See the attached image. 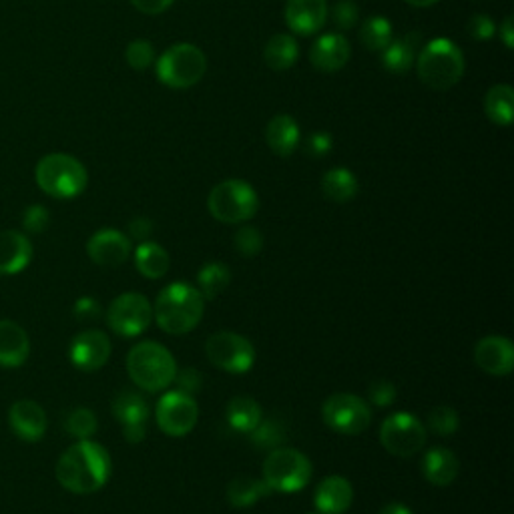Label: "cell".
I'll return each instance as SVG.
<instances>
[{"instance_id":"34","label":"cell","mask_w":514,"mask_h":514,"mask_svg":"<svg viewBox=\"0 0 514 514\" xmlns=\"http://www.w3.org/2000/svg\"><path fill=\"white\" fill-rule=\"evenodd\" d=\"M360 41L368 51H384L392 43V25L384 17H370L360 29Z\"/></svg>"},{"instance_id":"52","label":"cell","mask_w":514,"mask_h":514,"mask_svg":"<svg viewBox=\"0 0 514 514\" xmlns=\"http://www.w3.org/2000/svg\"><path fill=\"white\" fill-rule=\"evenodd\" d=\"M408 5H412V7H420V9H424V7H432V5H436L438 0H406Z\"/></svg>"},{"instance_id":"21","label":"cell","mask_w":514,"mask_h":514,"mask_svg":"<svg viewBox=\"0 0 514 514\" xmlns=\"http://www.w3.org/2000/svg\"><path fill=\"white\" fill-rule=\"evenodd\" d=\"M31 340L23 326L11 320H0V366L19 368L29 360Z\"/></svg>"},{"instance_id":"19","label":"cell","mask_w":514,"mask_h":514,"mask_svg":"<svg viewBox=\"0 0 514 514\" xmlns=\"http://www.w3.org/2000/svg\"><path fill=\"white\" fill-rule=\"evenodd\" d=\"M9 424L21 440L37 442L45 436L49 420L43 406L33 400H19L9 410Z\"/></svg>"},{"instance_id":"5","label":"cell","mask_w":514,"mask_h":514,"mask_svg":"<svg viewBox=\"0 0 514 514\" xmlns=\"http://www.w3.org/2000/svg\"><path fill=\"white\" fill-rule=\"evenodd\" d=\"M464 75V55L448 39L428 43L418 55V77L434 91H448Z\"/></svg>"},{"instance_id":"50","label":"cell","mask_w":514,"mask_h":514,"mask_svg":"<svg viewBox=\"0 0 514 514\" xmlns=\"http://www.w3.org/2000/svg\"><path fill=\"white\" fill-rule=\"evenodd\" d=\"M500 39L504 41L506 49L514 47V27H512V17H506L502 27H500Z\"/></svg>"},{"instance_id":"13","label":"cell","mask_w":514,"mask_h":514,"mask_svg":"<svg viewBox=\"0 0 514 514\" xmlns=\"http://www.w3.org/2000/svg\"><path fill=\"white\" fill-rule=\"evenodd\" d=\"M199 418V406L191 394L181 390L165 392L155 406L157 426L173 438L187 436Z\"/></svg>"},{"instance_id":"10","label":"cell","mask_w":514,"mask_h":514,"mask_svg":"<svg viewBox=\"0 0 514 514\" xmlns=\"http://www.w3.org/2000/svg\"><path fill=\"white\" fill-rule=\"evenodd\" d=\"M426 426L412 414L398 412L388 416L380 426V442L392 456L410 458L426 444Z\"/></svg>"},{"instance_id":"3","label":"cell","mask_w":514,"mask_h":514,"mask_svg":"<svg viewBox=\"0 0 514 514\" xmlns=\"http://www.w3.org/2000/svg\"><path fill=\"white\" fill-rule=\"evenodd\" d=\"M127 372L141 390L161 392L175 382L177 362L165 346L141 342L127 354Z\"/></svg>"},{"instance_id":"43","label":"cell","mask_w":514,"mask_h":514,"mask_svg":"<svg viewBox=\"0 0 514 514\" xmlns=\"http://www.w3.org/2000/svg\"><path fill=\"white\" fill-rule=\"evenodd\" d=\"M332 137L330 133H324V131H318V133H312L308 139H306V145H304V151L308 157L312 159H322L326 157L330 151H332Z\"/></svg>"},{"instance_id":"18","label":"cell","mask_w":514,"mask_h":514,"mask_svg":"<svg viewBox=\"0 0 514 514\" xmlns=\"http://www.w3.org/2000/svg\"><path fill=\"white\" fill-rule=\"evenodd\" d=\"M33 243L21 231H0V276H15L29 268Z\"/></svg>"},{"instance_id":"33","label":"cell","mask_w":514,"mask_h":514,"mask_svg":"<svg viewBox=\"0 0 514 514\" xmlns=\"http://www.w3.org/2000/svg\"><path fill=\"white\" fill-rule=\"evenodd\" d=\"M113 414L115 418L125 426V424H137V422H147L149 420V404L139 392L125 390L113 400Z\"/></svg>"},{"instance_id":"9","label":"cell","mask_w":514,"mask_h":514,"mask_svg":"<svg viewBox=\"0 0 514 514\" xmlns=\"http://www.w3.org/2000/svg\"><path fill=\"white\" fill-rule=\"evenodd\" d=\"M322 418L330 430L346 436H356L370 426L372 412L366 400H362L360 396L340 392L332 394L324 402Z\"/></svg>"},{"instance_id":"27","label":"cell","mask_w":514,"mask_h":514,"mask_svg":"<svg viewBox=\"0 0 514 514\" xmlns=\"http://www.w3.org/2000/svg\"><path fill=\"white\" fill-rule=\"evenodd\" d=\"M420 43L418 33H410L400 41H392L384 51H382V65L394 75L408 73L410 67L414 65L416 59V47Z\"/></svg>"},{"instance_id":"17","label":"cell","mask_w":514,"mask_h":514,"mask_svg":"<svg viewBox=\"0 0 514 514\" xmlns=\"http://www.w3.org/2000/svg\"><path fill=\"white\" fill-rule=\"evenodd\" d=\"M328 21L326 0H288L286 23L296 35H316Z\"/></svg>"},{"instance_id":"8","label":"cell","mask_w":514,"mask_h":514,"mask_svg":"<svg viewBox=\"0 0 514 514\" xmlns=\"http://www.w3.org/2000/svg\"><path fill=\"white\" fill-rule=\"evenodd\" d=\"M207 69L205 55L195 45H173L157 61V77L171 89H189L197 85Z\"/></svg>"},{"instance_id":"22","label":"cell","mask_w":514,"mask_h":514,"mask_svg":"<svg viewBox=\"0 0 514 514\" xmlns=\"http://www.w3.org/2000/svg\"><path fill=\"white\" fill-rule=\"evenodd\" d=\"M310 61L318 71H324V73H334L344 69L346 63L350 61L348 39L338 33L320 37L310 51Z\"/></svg>"},{"instance_id":"20","label":"cell","mask_w":514,"mask_h":514,"mask_svg":"<svg viewBox=\"0 0 514 514\" xmlns=\"http://www.w3.org/2000/svg\"><path fill=\"white\" fill-rule=\"evenodd\" d=\"M354 502V486L340 474L326 476L314 494V504L320 514H344Z\"/></svg>"},{"instance_id":"2","label":"cell","mask_w":514,"mask_h":514,"mask_svg":"<svg viewBox=\"0 0 514 514\" xmlns=\"http://www.w3.org/2000/svg\"><path fill=\"white\" fill-rule=\"evenodd\" d=\"M205 312V298L197 288L175 282L163 288L153 306V318L157 326L173 336H183L195 330Z\"/></svg>"},{"instance_id":"29","label":"cell","mask_w":514,"mask_h":514,"mask_svg":"<svg viewBox=\"0 0 514 514\" xmlns=\"http://www.w3.org/2000/svg\"><path fill=\"white\" fill-rule=\"evenodd\" d=\"M484 111L486 117L500 125L508 127L514 119V91L508 85H496L486 93L484 99Z\"/></svg>"},{"instance_id":"15","label":"cell","mask_w":514,"mask_h":514,"mask_svg":"<svg viewBox=\"0 0 514 514\" xmlns=\"http://www.w3.org/2000/svg\"><path fill=\"white\" fill-rule=\"evenodd\" d=\"M87 253L97 266L117 268L131 255V239L119 229H101L87 241Z\"/></svg>"},{"instance_id":"44","label":"cell","mask_w":514,"mask_h":514,"mask_svg":"<svg viewBox=\"0 0 514 514\" xmlns=\"http://www.w3.org/2000/svg\"><path fill=\"white\" fill-rule=\"evenodd\" d=\"M466 29H468V35L476 41H488L494 37V23L488 15H474L468 21Z\"/></svg>"},{"instance_id":"40","label":"cell","mask_w":514,"mask_h":514,"mask_svg":"<svg viewBox=\"0 0 514 514\" xmlns=\"http://www.w3.org/2000/svg\"><path fill=\"white\" fill-rule=\"evenodd\" d=\"M358 5L354 0H338L332 9V21L338 29L348 31L358 23Z\"/></svg>"},{"instance_id":"39","label":"cell","mask_w":514,"mask_h":514,"mask_svg":"<svg viewBox=\"0 0 514 514\" xmlns=\"http://www.w3.org/2000/svg\"><path fill=\"white\" fill-rule=\"evenodd\" d=\"M125 59H127L129 67H133L137 71H145L155 61V49L149 41H133L125 51Z\"/></svg>"},{"instance_id":"24","label":"cell","mask_w":514,"mask_h":514,"mask_svg":"<svg viewBox=\"0 0 514 514\" xmlns=\"http://www.w3.org/2000/svg\"><path fill=\"white\" fill-rule=\"evenodd\" d=\"M266 139L276 155L290 157L300 145V127L290 115H278L268 123Z\"/></svg>"},{"instance_id":"36","label":"cell","mask_w":514,"mask_h":514,"mask_svg":"<svg viewBox=\"0 0 514 514\" xmlns=\"http://www.w3.org/2000/svg\"><path fill=\"white\" fill-rule=\"evenodd\" d=\"M65 428L71 436L79 440H87L97 432V416L89 408H75L69 412L65 420Z\"/></svg>"},{"instance_id":"35","label":"cell","mask_w":514,"mask_h":514,"mask_svg":"<svg viewBox=\"0 0 514 514\" xmlns=\"http://www.w3.org/2000/svg\"><path fill=\"white\" fill-rule=\"evenodd\" d=\"M249 438H251L253 446H257V448L274 450L286 440V428L278 420L262 418V422L249 432Z\"/></svg>"},{"instance_id":"12","label":"cell","mask_w":514,"mask_h":514,"mask_svg":"<svg viewBox=\"0 0 514 514\" xmlns=\"http://www.w3.org/2000/svg\"><path fill=\"white\" fill-rule=\"evenodd\" d=\"M153 322V306L149 300L137 292L121 294L113 300L107 310V324L109 328L123 336L135 338L141 336Z\"/></svg>"},{"instance_id":"1","label":"cell","mask_w":514,"mask_h":514,"mask_svg":"<svg viewBox=\"0 0 514 514\" xmlns=\"http://www.w3.org/2000/svg\"><path fill=\"white\" fill-rule=\"evenodd\" d=\"M111 470L113 462L107 448L87 438L63 452L57 462V480L73 494H93L109 482Z\"/></svg>"},{"instance_id":"47","label":"cell","mask_w":514,"mask_h":514,"mask_svg":"<svg viewBox=\"0 0 514 514\" xmlns=\"http://www.w3.org/2000/svg\"><path fill=\"white\" fill-rule=\"evenodd\" d=\"M131 3L143 15H161L173 5V0H131Z\"/></svg>"},{"instance_id":"46","label":"cell","mask_w":514,"mask_h":514,"mask_svg":"<svg viewBox=\"0 0 514 514\" xmlns=\"http://www.w3.org/2000/svg\"><path fill=\"white\" fill-rule=\"evenodd\" d=\"M175 380L179 384V390L185 392V394H191V396L201 388V374L197 370H191V368L179 372L175 376Z\"/></svg>"},{"instance_id":"11","label":"cell","mask_w":514,"mask_h":514,"mask_svg":"<svg viewBox=\"0 0 514 514\" xmlns=\"http://www.w3.org/2000/svg\"><path fill=\"white\" fill-rule=\"evenodd\" d=\"M209 362L229 374H245L255 364L253 344L235 332H215L205 344Z\"/></svg>"},{"instance_id":"53","label":"cell","mask_w":514,"mask_h":514,"mask_svg":"<svg viewBox=\"0 0 514 514\" xmlns=\"http://www.w3.org/2000/svg\"><path fill=\"white\" fill-rule=\"evenodd\" d=\"M308 514H320V512H318V510H314V512H308Z\"/></svg>"},{"instance_id":"28","label":"cell","mask_w":514,"mask_h":514,"mask_svg":"<svg viewBox=\"0 0 514 514\" xmlns=\"http://www.w3.org/2000/svg\"><path fill=\"white\" fill-rule=\"evenodd\" d=\"M268 494H272V490L264 478L257 480L251 476H237L227 486V500L233 508H251Z\"/></svg>"},{"instance_id":"49","label":"cell","mask_w":514,"mask_h":514,"mask_svg":"<svg viewBox=\"0 0 514 514\" xmlns=\"http://www.w3.org/2000/svg\"><path fill=\"white\" fill-rule=\"evenodd\" d=\"M123 436L129 444H139L147 436V422H137V424H125L123 426Z\"/></svg>"},{"instance_id":"51","label":"cell","mask_w":514,"mask_h":514,"mask_svg":"<svg viewBox=\"0 0 514 514\" xmlns=\"http://www.w3.org/2000/svg\"><path fill=\"white\" fill-rule=\"evenodd\" d=\"M378 514H414L404 502H390L380 508Z\"/></svg>"},{"instance_id":"7","label":"cell","mask_w":514,"mask_h":514,"mask_svg":"<svg viewBox=\"0 0 514 514\" xmlns=\"http://www.w3.org/2000/svg\"><path fill=\"white\" fill-rule=\"evenodd\" d=\"M312 470V462L304 452L278 446L264 462V482L272 492L292 494L308 486Z\"/></svg>"},{"instance_id":"37","label":"cell","mask_w":514,"mask_h":514,"mask_svg":"<svg viewBox=\"0 0 514 514\" xmlns=\"http://www.w3.org/2000/svg\"><path fill=\"white\" fill-rule=\"evenodd\" d=\"M233 243H235V249L245 257H253L264 249L262 231L257 227H251V225H245V227L237 229L235 237H233Z\"/></svg>"},{"instance_id":"31","label":"cell","mask_w":514,"mask_h":514,"mask_svg":"<svg viewBox=\"0 0 514 514\" xmlns=\"http://www.w3.org/2000/svg\"><path fill=\"white\" fill-rule=\"evenodd\" d=\"M300 57V49L294 37L290 35H276L268 41L266 51H264V59L268 63V67H272L274 71H288L296 65Z\"/></svg>"},{"instance_id":"48","label":"cell","mask_w":514,"mask_h":514,"mask_svg":"<svg viewBox=\"0 0 514 514\" xmlns=\"http://www.w3.org/2000/svg\"><path fill=\"white\" fill-rule=\"evenodd\" d=\"M129 233H131L133 239L145 241L153 233V221L147 219V217H137L129 223Z\"/></svg>"},{"instance_id":"45","label":"cell","mask_w":514,"mask_h":514,"mask_svg":"<svg viewBox=\"0 0 514 514\" xmlns=\"http://www.w3.org/2000/svg\"><path fill=\"white\" fill-rule=\"evenodd\" d=\"M73 312H75L77 320L91 322V320H97L101 316V306L95 298H81V300H77Z\"/></svg>"},{"instance_id":"16","label":"cell","mask_w":514,"mask_h":514,"mask_svg":"<svg viewBox=\"0 0 514 514\" xmlns=\"http://www.w3.org/2000/svg\"><path fill=\"white\" fill-rule=\"evenodd\" d=\"M474 362L490 376H508L514 368V346L508 338L486 336L474 346Z\"/></svg>"},{"instance_id":"25","label":"cell","mask_w":514,"mask_h":514,"mask_svg":"<svg viewBox=\"0 0 514 514\" xmlns=\"http://www.w3.org/2000/svg\"><path fill=\"white\" fill-rule=\"evenodd\" d=\"M135 266L139 270L141 276H145L147 280H161L171 266L169 253L153 241H143L137 249H135Z\"/></svg>"},{"instance_id":"38","label":"cell","mask_w":514,"mask_h":514,"mask_svg":"<svg viewBox=\"0 0 514 514\" xmlns=\"http://www.w3.org/2000/svg\"><path fill=\"white\" fill-rule=\"evenodd\" d=\"M428 426L432 432L440 434V436H450L458 430L460 426V418L456 414L454 408L450 406H438L430 412L428 416Z\"/></svg>"},{"instance_id":"4","label":"cell","mask_w":514,"mask_h":514,"mask_svg":"<svg viewBox=\"0 0 514 514\" xmlns=\"http://www.w3.org/2000/svg\"><path fill=\"white\" fill-rule=\"evenodd\" d=\"M37 185L55 199L79 197L89 183L85 165L67 153L45 155L35 169Z\"/></svg>"},{"instance_id":"6","label":"cell","mask_w":514,"mask_h":514,"mask_svg":"<svg viewBox=\"0 0 514 514\" xmlns=\"http://www.w3.org/2000/svg\"><path fill=\"white\" fill-rule=\"evenodd\" d=\"M207 209L221 223H243L260 209V197L247 181L227 179L211 189Z\"/></svg>"},{"instance_id":"32","label":"cell","mask_w":514,"mask_h":514,"mask_svg":"<svg viewBox=\"0 0 514 514\" xmlns=\"http://www.w3.org/2000/svg\"><path fill=\"white\" fill-rule=\"evenodd\" d=\"M229 282H231V272L221 262H209L197 274V290L205 298V302L215 300L219 294H223Z\"/></svg>"},{"instance_id":"42","label":"cell","mask_w":514,"mask_h":514,"mask_svg":"<svg viewBox=\"0 0 514 514\" xmlns=\"http://www.w3.org/2000/svg\"><path fill=\"white\" fill-rule=\"evenodd\" d=\"M49 223H51V215L43 205H31L23 213V227L29 233H43L49 227Z\"/></svg>"},{"instance_id":"41","label":"cell","mask_w":514,"mask_h":514,"mask_svg":"<svg viewBox=\"0 0 514 514\" xmlns=\"http://www.w3.org/2000/svg\"><path fill=\"white\" fill-rule=\"evenodd\" d=\"M368 396H370L374 406L388 408L396 402V386L390 380H384V378L374 380L368 388Z\"/></svg>"},{"instance_id":"23","label":"cell","mask_w":514,"mask_h":514,"mask_svg":"<svg viewBox=\"0 0 514 514\" xmlns=\"http://www.w3.org/2000/svg\"><path fill=\"white\" fill-rule=\"evenodd\" d=\"M460 462L448 448H432L422 458V474L434 486H448L456 480Z\"/></svg>"},{"instance_id":"26","label":"cell","mask_w":514,"mask_h":514,"mask_svg":"<svg viewBox=\"0 0 514 514\" xmlns=\"http://www.w3.org/2000/svg\"><path fill=\"white\" fill-rule=\"evenodd\" d=\"M225 418H227V424L233 430L249 434L257 424L262 422L264 414H262V406L257 404L253 398H249V396H235L227 404Z\"/></svg>"},{"instance_id":"30","label":"cell","mask_w":514,"mask_h":514,"mask_svg":"<svg viewBox=\"0 0 514 514\" xmlns=\"http://www.w3.org/2000/svg\"><path fill=\"white\" fill-rule=\"evenodd\" d=\"M324 195L334 203H346L356 197L358 193V179L352 171L344 167L330 169L322 179Z\"/></svg>"},{"instance_id":"14","label":"cell","mask_w":514,"mask_h":514,"mask_svg":"<svg viewBox=\"0 0 514 514\" xmlns=\"http://www.w3.org/2000/svg\"><path fill=\"white\" fill-rule=\"evenodd\" d=\"M69 358L75 368L83 372H97L111 358V340L101 330H85L73 338Z\"/></svg>"}]
</instances>
